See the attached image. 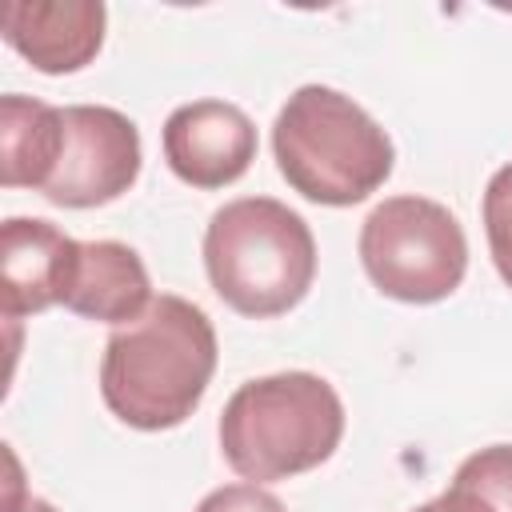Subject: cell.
<instances>
[{
	"label": "cell",
	"mask_w": 512,
	"mask_h": 512,
	"mask_svg": "<svg viewBox=\"0 0 512 512\" xmlns=\"http://www.w3.org/2000/svg\"><path fill=\"white\" fill-rule=\"evenodd\" d=\"M344 436V404L316 372L240 384L220 412V448L236 476L272 484L320 468Z\"/></svg>",
	"instance_id": "obj_4"
},
{
	"label": "cell",
	"mask_w": 512,
	"mask_h": 512,
	"mask_svg": "<svg viewBox=\"0 0 512 512\" xmlns=\"http://www.w3.org/2000/svg\"><path fill=\"white\" fill-rule=\"evenodd\" d=\"M140 176L136 124L104 104L64 108V140L44 196L60 208H100L124 196Z\"/></svg>",
	"instance_id": "obj_6"
},
{
	"label": "cell",
	"mask_w": 512,
	"mask_h": 512,
	"mask_svg": "<svg viewBox=\"0 0 512 512\" xmlns=\"http://www.w3.org/2000/svg\"><path fill=\"white\" fill-rule=\"evenodd\" d=\"M152 304L148 268L136 248L120 240H88L76 252L64 308L84 320L128 324Z\"/></svg>",
	"instance_id": "obj_10"
},
{
	"label": "cell",
	"mask_w": 512,
	"mask_h": 512,
	"mask_svg": "<svg viewBox=\"0 0 512 512\" xmlns=\"http://www.w3.org/2000/svg\"><path fill=\"white\" fill-rule=\"evenodd\" d=\"M164 160L192 188H224L256 160V124L228 100H192L164 120Z\"/></svg>",
	"instance_id": "obj_7"
},
{
	"label": "cell",
	"mask_w": 512,
	"mask_h": 512,
	"mask_svg": "<svg viewBox=\"0 0 512 512\" xmlns=\"http://www.w3.org/2000/svg\"><path fill=\"white\" fill-rule=\"evenodd\" d=\"M484 232L492 248V264L512 288V164L496 168L484 188Z\"/></svg>",
	"instance_id": "obj_13"
},
{
	"label": "cell",
	"mask_w": 512,
	"mask_h": 512,
	"mask_svg": "<svg viewBox=\"0 0 512 512\" xmlns=\"http://www.w3.org/2000/svg\"><path fill=\"white\" fill-rule=\"evenodd\" d=\"M104 20L108 12L100 0H12L4 8V40L32 68L60 76L96 60Z\"/></svg>",
	"instance_id": "obj_8"
},
{
	"label": "cell",
	"mask_w": 512,
	"mask_h": 512,
	"mask_svg": "<svg viewBox=\"0 0 512 512\" xmlns=\"http://www.w3.org/2000/svg\"><path fill=\"white\" fill-rule=\"evenodd\" d=\"M416 512H484V508H480L472 496H464L460 488H452V484H448V492H444V496H436V500L420 504Z\"/></svg>",
	"instance_id": "obj_15"
},
{
	"label": "cell",
	"mask_w": 512,
	"mask_h": 512,
	"mask_svg": "<svg viewBox=\"0 0 512 512\" xmlns=\"http://www.w3.org/2000/svg\"><path fill=\"white\" fill-rule=\"evenodd\" d=\"M64 140V108L8 92L0 100V184L40 188L48 184Z\"/></svg>",
	"instance_id": "obj_11"
},
{
	"label": "cell",
	"mask_w": 512,
	"mask_h": 512,
	"mask_svg": "<svg viewBox=\"0 0 512 512\" xmlns=\"http://www.w3.org/2000/svg\"><path fill=\"white\" fill-rule=\"evenodd\" d=\"M212 292L240 316L268 320L296 308L316 280V240L300 212L272 196H240L204 232Z\"/></svg>",
	"instance_id": "obj_3"
},
{
	"label": "cell",
	"mask_w": 512,
	"mask_h": 512,
	"mask_svg": "<svg viewBox=\"0 0 512 512\" xmlns=\"http://www.w3.org/2000/svg\"><path fill=\"white\" fill-rule=\"evenodd\" d=\"M20 488H16V480H12V496H8V512H56L48 500H40V496H16Z\"/></svg>",
	"instance_id": "obj_16"
},
{
	"label": "cell",
	"mask_w": 512,
	"mask_h": 512,
	"mask_svg": "<svg viewBox=\"0 0 512 512\" xmlns=\"http://www.w3.org/2000/svg\"><path fill=\"white\" fill-rule=\"evenodd\" d=\"M196 512H284V504L264 492L260 484H224L216 492H208Z\"/></svg>",
	"instance_id": "obj_14"
},
{
	"label": "cell",
	"mask_w": 512,
	"mask_h": 512,
	"mask_svg": "<svg viewBox=\"0 0 512 512\" xmlns=\"http://www.w3.org/2000/svg\"><path fill=\"white\" fill-rule=\"evenodd\" d=\"M272 152L288 188L328 208L368 200L396 160L388 132L352 96L324 84L288 96L272 124Z\"/></svg>",
	"instance_id": "obj_2"
},
{
	"label": "cell",
	"mask_w": 512,
	"mask_h": 512,
	"mask_svg": "<svg viewBox=\"0 0 512 512\" xmlns=\"http://www.w3.org/2000/svg\"><path fill=\"white\" fill-rule=\"evenodd\" d=\"M452 488L472 496L484 512H512V444H492L472 452L456 468Z\"/></svg>",
	"instance_id": "obj_12"
},
{
	"label": "cell",
	"mask_w": 512,
	"mask_h": 512,
	"mask_svg": "<svg viewBox=\"0 0 512 512\" xmlns=\"http://www.w3.org/2000/svg\"><path fill=\"white\" fill-rule=\"evenodd\" d=\"M216 372V328L184 296L160 292L108 336L100 396L116 420L140 432L184 424Z\"/></svg>",
	"instance_id": "obj_1"
},
{
	"label": "cell",
	"mask_w": 512,
	"mask_h": 512,
	"mask_svg": "<svg viewBox=\"0 0 512 512\" xmlns=\"http://www.w3.org/2000/svg\"><path fill=\"white\" fill-rule=\"evenodd\" d=\"M360 264L384 296L436 304L460 288L468 240L444 204L428 196H388L360 228Z\"/></svg>",
	"instance_id": "obj_5"
},
{
	"label": "cell",
	"mask_w": 512,
	"mask_h": 512,
	"mask_svg": "<svg viewBox=\"0 0 512 512\" xmlns=\"http://www.w3.org/2000/svg\"><path fill=\"white\" fill-rule=\"evenodd\" d=\"M76 252H80V240L64 236L48 220H28V216L4 220V228H0L4 316L20 320V316L44 312L52 304H64Z\"/></svg>",
	"instance_id": "obj_9"
}]
</instances>
